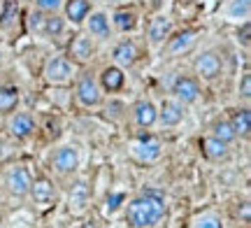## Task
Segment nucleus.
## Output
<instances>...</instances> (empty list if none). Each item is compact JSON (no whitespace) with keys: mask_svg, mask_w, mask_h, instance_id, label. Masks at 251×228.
Segmentation results:
<instances>
[{"mask_svg":"<svg viewBox=\"0 0 251 228\" xmlns=\"http://www.w3.org/2000/svg\"><path fill=\"white\" fill-rule=\"evenodd\" d=\"M126 224L130 228H153L168 217V198L158 189H142L124 205Z\"/></svg>","mask_w":251,"mask_h":228,"instance_id":"obj_1","label":"nucleus"},{"mask_svg":"<svg viewBox=\"0 0 251 228\" xmlns=\"http://www.w3.org/2000/svg\"><path fill=\"white\" fill-rule=\"evenodd\" d=\"M72 98L84 110H96L105 102V93L98 84V75L89 68H79V73L72 82Z\"/></svg>","mask_w":251,"mask_h":228,"instance_id":"obj_2","label":"nucleus"},{"mask_svg":"<svg viewBox=\"0 0 251 228\" xmlns=\"http://www.w3.org/2000/svg\"><path fill=\"white\" fill-rule=\"evenodd\" d=\"M77 73H79V68L65 54H51L42 65V77L49 86H70Z\"/></svg>","mask_w":251,"mask_h":228,"instance_id":"obj_3","label":"nucleus"},{"mask_svg":"<svg viewBox=\"0 0 251 228\" xmlns=\"http://www.w3.org/2000/svg\"><path fill=\"white\" fill-rule=\"evenodd\" d=\"M200 35H202V28L198 26H186L181 30H172L170 37L163 42L165 58H177V56L191 54L196 49V45L200 42Z\"/></svg>","mask_w":251,"mask_h":228,"instance_id":"obj_4","label":"nucleus"},{"mask_svg":"<svg viewBox=\"0 0 251 228\" xmlns=\"http://www.w3.org/2000/svg\"><path fill=\"white\" fill-rule=\"evenodd\" d=\"M0 182L12 198H26L33 182V170L26 163H9L0 175Z\"/></svg>","mask_w":251,"mask_h":228,"instance_id":"obj_5","label":"nucleus"},{"mask_svg":"<svg viewBox=\"0 0 251 228\" xmlns=\"http://www.w3.org/2000/svg\"><path fill=\"white\" fill-rule=\"evenodd\" d=\"M49 168L58 177H72V175H77V170L81 168V149L77 145H72V142L56 147L51 158H49Z\"/></svg>","mask_w":251,"mask_h":228,"instance_id":"obj_6","label":"nucleus"},{"mask_svg":"<svg viewBox=\"0 0 251 228\" xmlns=\"http://www.w3.org/2000/svg\"><path fill=\"white\" fill-rule=\"evenodd\" d=\"M193 75L200 82H216L224 75V56L216 49H202L193 56Z\"/></svg>","mask_w":251,"mask_h":228,"instance_id":"obj_7","label":"nucleus"},{"mask_svg":"<svg viewBox=\"0 0 251 228\" xmlns=\"http://www.w3.org/2000/svg\"><path fill=\"white\" fill-rule=\"evenodd\" d=\"M30 203H33V207L40 212H47L56 207V203H58V191H56V184L47 177V175H40V177H33V182H30V189H28V196Z\"/></svg>","mask_w":251,"mask_h":228,"instance_id":"obj_8","label":"nucleus"},{"mask_svg":"<svg viewBox=\"0 0 251 228\" xmlns=\"http://www.w3.org/2000/svg\"><path fill=\"white\" fill-rule=\"evenodd\" d=\"M65 56H68L77 68H86V65L98 56V42L91 35H86L84 30H79L75 37L68 40V51H65Z\"/></svg>","mask_w":251,"mask_h":228,"instance_id":"obj_9","label":"nucleus"},{"mask_svg":"<svg viewBox=\"0 0 251 228\" xmlns=\"http://www.w3.org/2000/svg\"><path fill=\"white\" fill-rule=\"evenodd\" d=\"M140 9L130 5V2H121V5H114L109 9V21H112V28H114V35H133L135 30L140 28Z\"/></svg>","mask_w":251,"mask_h":228,"instance_id":"obj_10","label":"nucleus"},{"mask_svg":"<svg viewBox=\"0 0 251 228\" xmlns=\"http://www.w3.org/2000/svg\"><path fill=\"white\" fill-rule=\"evenodd\" d=\"M84 33L91 35L96 42H109L112 37H114V28H112V21H109V9L105 7H93L91 9V14L84 19Z\"/></svg>","mask_w":251,"mask_h":228,"instance_id":"obj_11","label":"nucleus"},{"mask_svg":"<svg viewBox=\"0 0 251 228\" xmlns=\"http://www.w3.org/2000/svg\"><path fill=\"white\" fill-rule=\"evenodd\" d=\"M37 133V119L28 110H14L7 114V135L17 142H26Z\"/></svg>","mask_w":251,"mask_h":228,"instance_id":"obj_12","label":"nucleus"},{"mask_svg":"<svg viewBox=\"0 0 251 228\" xmlns=\"http://www.w3.org/2000/svg\"><path fill=\"white\" fill-rule=\"evenodd\" d=\"M112 63L119 65V68H135V65L140 63V58H142V47L140 42L135 40V37H119L117 42L112 45Z\"/></svg>","mask_w":251,"mask_h":228,"instance_id":"obj_13","label":"nucleus"},{"mask_svg":"<svg viewBox=\"0 0 251 228\" xmlns=\"http://www.w3.org/2000/svg\"><path fill=\"white\" fill-rule=\"evenodd\" d=\"M170 93L172 98H177L184 105H193V102L200 101L202 96V84L198 79L196 75H188V73H179L170 84Z\"/></svg>","mask_w":251,"mask_h":228,"instance_id":"obj_14","label":"nucleus"},{"mask_svg":"<svg viewBox=\"0 0 251 228\" xmlns=\"http://www.w3.org/2000/svg\"><path fill=\"white\" fill-rule=\"evenodd\" d=\"M186 121V105L179 102L177 98H163L156 105V126L161 128H177Z\"/></svg>","mask_w":251,"mask_h":228,"instance_id":"obj_15","label":"nucleus"},{"mask_svg":"<svg viewBox=\"0 0 251 228\" xmlns=\"http://www.w3.org/2000/svg\"><path fill=\"white\" fill-rule=\"evenodd\" d=\"M130 154L137 158V161H142V163H153V161H158L163 154V145L161 140L151 133H140L137 137H133V142H130Z\"/></svg>","mask_w":251,"mask_h":228,"instance_id":"obj_16","label":"nucleus"},{"mask_svg":"<svg viewBox=\"0 0 251 228\" xmlns=\"http://www.w3.org/2000/svg\"><path fill=\"white\" fill-rule=\"evenodd\" d=\"M98 75V84L102 93H109V96H117L126 89V82H128V77H126V70L124 68H119L114 63H107L105 68H100Z\"/></svg>","mask_w":251,"mask_h":228,"instance_id":"obj_17","label":"nucleus"},{"mask_svg":"<svg viewBox=\"0 0 251 228\" xmlns=\"http://www.w3.org/2000/svg\"><path fill=\"white\" fill-rule=\"evenodd\" d=\"M175 30V21L168 14H153L149 19V26H147V45L158 49L163 47V42L170 37V33Z\"/></svg>","mask_w":251,"mask_h":228,"instance_id":"obj_18","label":"nucleus"},{"mask_svg":"<svg viewBox=\"0 0 251 228\" xmlns=\"http://www.w3.org/2000/svg\"><path fill=\"white\" fill-rule=\"evenodd\" d=\"M130 121L137 130H151L156 126V102L149 98H140L130 105Z\"/></svg>","mask_w":251,"mask_h":228,"instance_id":"obj_19","label":"nucleus"},{"mask_svg":"<svg viewBox=\"0 0 251 228\" xmlns=\"http://www.w3.org/2000/svg\"><path fill=\"white\" fill-rule=\"evenodd\" d=\"M200 154L205 156L207 161H212V163H221V161L230 158V145L216 140L214 135H205L200 137Z\"/></svg>","mask_w":251,"mask_h":228,"instance_id":"obj_20","label":"nucleus"},{"mask_svg":"<svg viewBox=\"0 0 251 228\" xmlns=\"http://www.w3.org/2000/svg\"><path fill=\"white\" fill-rule=\"evenodd\" d=\"M91 9H93V0H65L61 14L70 26H81L84 19L91 14Z\"/></svg>","mask_w":251,"mask_h":228,"instance_id":"obj_21","label":"nucleus"},{"mask_svg":"<svg viewBox=\"0 0 251 228\" xmlns=\"http://www.w3.org/2000/svg\"><path fill=\"white\" fill-rule=\"evenodd\" d=\"M68 33H70V24L63 19V14H47L40 37H45L49 42H61V40H65Z\"/></svg>","mask_w":251,"mask_h":228,"instance_id":"obj_22","label":"nucleus"},{"mask_svg":"<svg viewBox=\"0 0 251 228\" xmlns=\"http://www.w3.org/2000/svg\"><path fill=\"white\" fill-rule=\"evenodd\" d=\"M21 105V89L17 84L0 82V117H7Z\"/></svg>","mask_w":251,"mask_h":228,"instance_id":"obj_23","label":"nucleus"},{"mask_svg":"<svg viewBox=\"0 0 251 228\" xmlns=\"http://www.w3.org/2000/svg\"><path fill=\"white\" fill-rule=\"evenodd\" d=\"M228 121L233 126L235 135L247 140L251 133V112H249V105H242V107H233L228 112Z\"/></svg>","mask_w":251,"mask_h":228,"instance_id":"obj_24","label":"nucleus"},{"mask_svg":"<svg viewBox=\"0 0 251 228\" xmlns=\"http://www.w3.org/2000/svg\"><path fill=\"white\" fill-rule=\"evenodd\" d=\"M251 17V0H226L224 5V19L230 24H242Z\"/></svg>","mask_w":251,"mask_h":228,"instance_id":"obj_25","label":"nucleus"},{"mask_svg":"<svg viewBox=\"0 0 251 228\" xmlns=\"http://www.w3.org/2000/svg\"><path fill=\"white\" fill-rule=\"evenodd\" d=\"M21 17V7H19V0H2V7H0V30H12L19 24Z\"/></svg>","mask_w":251,"mask_h":228,"instance_id":"obj_26","label":"nucleus"},{"mask_svg":"<svg viewBox=\"0 0 251 228\" xmlns=\"http://www.w3.org/2000/svg\"><path fill=\"white\" fill-rule=\"evenodd\" d=\"M89 201H91V196H89L86 182H84V179H77L70 189V210L72 212H84L86 205H89Z\"/></svg>","mask_w":251,"mask_h":228,"instance_id":"obj_27","label":"nucleus"},{"mask_svg":"<svg viewBox=\"0 0 251 228\" xmlns=\"http://www.w3.org/2000/svg\"><path fill=\"white\" fill-rule=\"evenodd\" d=\"M209 135H214L216 140H221V142H226V145H233L235 140H237V135H235L233 126H230V121H228V117H219L212 124V133Z\"/></svg>","mask_w":251,"mask_h":228,"instance_id":"obj_28","label":"nucleus"},{"mask_svg":"<svg viewBox=\"0 0 251 228\" xmlns=\"http://www.w3.org/2000/svg\"><path fill=\"white\" fill-rule=\"evenodd\" d=\"M191 228H226V224L216 212H200L193 217Z\"/></svg>","mask_w":251,"mask_h":228,"instance_id":"obj_29","label":"nucleus"},{"mask_svg":"<svg viewBox=\"0 0 251 228\" xmlns=\"http://www.w3.org/2000/svg\"><path fill=\"white\" fill-rule=\"evenodd\" d=\"M126 201H128L126 191H109L107 198H105V212L107 214H117L119 210H124Z\"/></svg>","mask_w":251,"mask_h":228,"instance_id":"obj_30","label":"nucleus"},{"mask_svg":"<svg viewBox=\"0 0 251 228\" xmlns=\"http://www.w3.org/2000/svg\"><path fill=\"white\" fill-rule=\"evenodd\" d=\"M65 0H33V9L42 14H61Z\"/></svg>","mask_w":251,"mask_h":228,"instance_id":"obj_31","label":"nucleus"},{"mask_svg":"<svg viewBox=\"0 0 251 228\" xmlns=\"http://www.w3.org/2000/svg\"><path fill=\"white\" fill-rule=\"evenodd\" d=\"M45 17L42 12H37V9H30L28 12V19H26V28L28 33H33V35H40V30H42V24H45Z\"/></svg>","mask_w":251,"mask_h":228,"instance_id":"obj_32","label":"nucleus"},{"mask_svg":"<svg viewBox=\"0 0 251 228\" xmlns=\"http://www.w3.org/2000/svg\"><path fill=\"white\" fill-rule=\"evenodd\" d=\"M237 98H242L244 105H249V98H251V73L244 70L240 82H237Z\"/></svg>","mask_w":251,"mask_h":228,"instance_id":"obj_33","label":"nucleus"},{"mask_svg":"<svg viewBox=\"0 0 251 228\" xmlns=\"http://www.w3.org/2000/svg\"><path fill=\"white\" fill-rule=\"evenodd\" d=\"M249 30H251V24L249 21H242V24H237L235 28V40H237V45H242L244 49H249Z\"/></svg>","mask_w":251,"mask_h":228,"instance_id":"obj_34","label":"nucleus"},{"mask_svg":"<svg viewBox=\"0 0 251 228\" xmlns=\"http://www.w3.org/2000/svg\"><path fill=\"white\" fill-rule=\"evenodd\" d=\"M100 2H105V5H112V7H114V5H121V2H128V0H100Z\"/></svg>","mask_w":251,"mask_h":228,"instance_id":"obj_35","label":"nucleus"},{"mask_svg":"<svg viewBox=\"0 0 251 228\" xmlns=\"http://www.w3.org/2000/svg\"><path fill=\"white\" fill-rule=\"evenodd\" d=\"M2 58H5V51H2V47H0V65H2Z\"/></svg>","mask_w":251,"mask_h":228,"instance_id":"obj_36","label":"nucleus"},{"mask_svg":"<svg viewBox=\"0 0 251 228\" xmlns=\"http://www.w3.org/2000/svg\"><path fill=\"white\" fill-rule=\"evenodd\" d=\"M0 7H2V0H0Z\"/></svg>","mask_w":251,"mask_h":228,"instance_id":"obj_37","label":"nucleus"}]
</instances>
